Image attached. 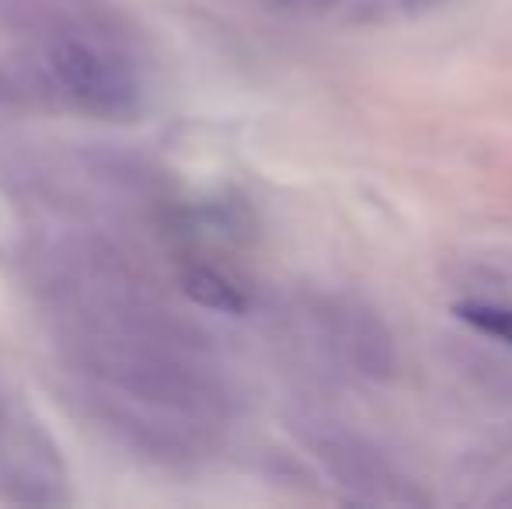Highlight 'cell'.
Listing matches in <instances>:
<instances>
[{
	"label": "cell",
	"instance_id": "cell-3",
	"mask_svg": "<svg viewBox=\"0 0 512 509\" xmlns=\"http://www.w3.org/2000/svg\"><path fill=\"white\" fill-rule=\"evenodd\" d=\"M0 499L14 506H67L70 471L60 443L0 370Z\"/></svg>",
	"mask_w": 512,
	"mask_h": 509
},
{
	"label": "cell",
	"instance_id": "cell-5",
	"mask_svg": "<svg viewBox=\"0 0 512 509\" xmlns=\"http://www.w3.org/2000/svg\"><path fill=\"white\" fill-rule=\"evenodd\" d=\"M464 325L478 328V332L492 335L499 339L502 346L512 349V307H502V304H481V300H467V304H457L453 307Z\"/></svg>",
	"mask_w": 512,
	"mask_h": 509
},
{
	"label": "cell",
	"instance_id": "cell-2",
	"mask_svg": "<svg viewBox=\"0 0 512 509\" xmlns=\"http://www.w3.org/2000/svg\"><path fill=\"white\" fill-rule=\"evenodd\" d=\"M32 63L49 91L67 98L84 116L126 123L143 112V81L129 46L95 32H63L28 42Z\"/></svg>",
	"mask_w": 512,
	"mask_h": 509
},
{
	"label": "cell",
	"instance_id": "cell-6",
	"mask_svg": "<svg viewBox=\"0 0 512 509\" xmlns=\"http://www.w3.org/2000/svg\"><path fill=\"white\" fill-rule=\"evenodd\" d=\"M11 102H21V84L0 67V105H11Z\"/></svg>",
	"mask_w": 512,
	"mask_h": 509
},
{
	"label": "cell",
	"instance_id": "cell-1",
	"mask_svg": "<svg viewBox=\"0 0 512 509\" xmlns=\"http://www.w3.org/2000/svg\"><path fill=\"white\" fill-rule=\"evenodd\" d=\"M32 286L98 426L154 461H189L213 440L227 391L196 332L119 245L95 234L49 241L32 258Z\"/></svg>",
	"mask_w": 512,
	"mask_h": 509
},
{
	"label": "cell",
	"instance_id": "cell-4",
	"mask_svg": "<svg viewBox=\"0 0 512 509\" xmlns=\"http://www.w3.org/2000/svg\"><path fill=\"white\" fill-rule=\"evenodd\" d=\"M182 293L206 311L220 314H244L251 307L244 286L234 276H227L220 265H209L203 258H189L182 265Z\"/></svg>",
	"mask_w": 512,
	"mask_h": 509
}]
</instances>
